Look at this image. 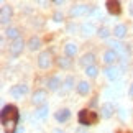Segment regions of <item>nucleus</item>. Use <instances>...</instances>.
<instances>
[{
    "instance_id": "1",
    "label": "nucleus",
    "mask_w": 133,
    "mask_h": 133,
    "mask_svg": "<svg viewBox=\"0 0 133 133\" xmlns=\"http://www.w3.org/2000/svg\"><path fill=\"white\" fill-rule=\"evenodd\" d=\"M18 118H20V114H18V109L13 105H5L3 110H2V123H3V128L7 133H17L15 128H17V123H18Z\"/></svg>"
},
{
    "instance_id": "2",
    "label": "nucleus",
    "mask_w": 133,
    "mask_h": 133,
    "mask_svg": "<svg viewBox=\"0 0 133 133\" xmlns=\"http://www.w3.org/2000/svg\"><path fill=\"white\" fill-rule=\"evenodd\" d=\"M97 120H99V115H97L95 112L87 110V109H84V110L79 112V122L82 125H95Z\"/></svg>"
},
{
    "instance_id": "3",
    "label": "nucleus",
    "mask_w": 133,
    "mask_h": 133,
    "mask_svg": "<svg viewBox=\"0 0 133 133\" xmlns=\"http://www.w3.org/2000/svg\"><path fill=\"white\" fill-rule=\"evenodd\" d=\"M51 59H53V54H51V51H43V53L38 56V66H39V68H43V69L49 68L51 63H53Z\"/></svg>"
},
{
    "instance_id": "4",
    "label": "nucleus",
    "mask_w": 133,
    "mask_h": 133,
    "mask_svg": "<svg viewBox=\"0 0 133 133\" xmlns=\"http://www.w3.org/2000/svg\"><path fill=\"white\" fill-rule=\"evenodd\" d=\"M26 92H28V85H25V84L13 85V87L10 89V94H12L15 99H22V95H25Z\"/></svg>"
},
{
    "instance_id": "5",
    "label": "nucleus",
    "mask_w": 133,
    "mask_h": 133,
    "mask_svg": "<svg viewBox=\"0 0 133 133\" xmlns=\"http://www.w3.org/2000/svg\"><path fill=\"white\" fill-rule=\"evenodd\" d=\"M23 46H25V43H23L22 38L15 39V41L12 43V46H10V53H12V56H18L23 51Z\"/></svg>"
},
{
    "instance_id": "6",
    "label": "nucleus",
    "mask_w": 133,
    "mask_h": 133,
    "mask_svg": "<svg viewBox=\"0 0 133 133\" xmlns=\"http://www.w3.org/2000/svg\"><path fill=\"white\" fill-rule=\"evenodd\" d=\"M10 18H12V8L7 7V5H3L2 10H0V22L3 25H7L10 22Z\"/></svg>"
},
{
    "instance_id": "7",
    "label": "nucleus",
    "mask_w": 133,
    "mask_h": 133,
    "mask_svg": "<svg viewBox=\"0 0 133 133\" xmlns=\"http://www.w3.org/2000/svg\"><path fill=\"white\" fill-rule=\"evenodd\" d=\"M44 100H46V92L44 90H36L31 97V102L35 105H44Z\"/></svg>"
},
{
    "instance_id": "8",
    "label": "nucleus",
    "mask_w": 133,
    "mask_h": 133,
    "mask_svg": "<svg viewBox=\"0 0 133 133\" xmlns=\"http://www.w3.org/2000/svg\"><path fill=\"white\" fill-rule=\"evenodd\" d=\"M105 76L110 81H117V79L120 77V69L117 68V66H109V68L105 69Z\"/></svg>"
},
{
    "instance_id": "9",
    "label": "nucleus",
    "mask_w": 133,
    "mask_h": 133,
    "mask_svg": "<svg viewBox=\"0 0 133 133\" xmlns=\"http://www.w3.org/2000/svg\"><path fill=\"white\" fill-rule=\"evenodd\" d=\"M85 12H89V7H87V5H76V7L71 8L69 15H71V17H79V15H84Z\"/></svg>"
},
{
    "instance_id": "10",
    "label": "nucleus",
    "mask_w": 133,
    "mask_h": 133,
    "mask_svg": "<svg viewBox=\"0 0 133 133\" xmlns=\"http://www.w3.org/2000/svg\"><path fill=\"white\" fill-rule=\"evenodd\" d=\"M100 115L104 117V118H110V117L114 115V105L112 104H104L100 107Z\"/></svg>"
},
{
    "instance_id": "11",
    "label": "nucleus",
    "mask_w": 133,
    "mask_h": 133,
    "mask_svg": "<svg viewBox=\"0 0 133 133\" xmlns=\"http://www.w3.org/2000/svg\"><path fill=\"white\" fill-rule=\"evenodd\" d=\"M107 10L112 13V15H120L122 8H120V2H107Z\"/></svg>"
},
{
    "instance_id": "12",
    "label": "nucleus",
    "mask_w": 133,
    "mask_h": 133,
    "mask_svg": "<svg viewBox=\"0 0 133 133\" xmlns=\"http://www.w3.org/2000/svg\"><path fill=\"white\" fill-rule=\"evenodd\" d=\"M94 61H95V56L92 54V53H87V54L82 56V59H81V64L85 66V68H90V66L94 64Z\"/></svg>"
},
{
    "instance_id": "13",
    "label": "nucleus",
    "mask_w": 133,
    "mask_h": 133,
    "mask_svg": "<svg viewBox=\"0 0 133 133\" xmlns=\"http://www.w3.org/2000/svg\"><path fill=\"white\" fill-rule=\"evenodd\" d=\"M117 59H118V54H117L115 51H112V49H110V51H107V53L104 54V61H105L107 64H114Z\"/></svg>"
},
{
    "instance_id": "14",
    "label": "nucleus",
    "mask_w": 133,
    "mask_h": 133,
    "mask_svg": "<svg viewBox=\"0 0 133 133\" xmlns=\"http://www.w3.org/2000/svg\"><path fill=\"white\" fill-rule=\"evenodd\" d=\"M81 31H82V35H85V36H90V35L95 33V26L92 23H84L82 26H81Z\"/></svg>"
},
{
    "instance_id": "15",
    "label": "nucleus",
    "mask_w": 133,
    "mask_h": 133,
    "mask_svg": "<svg viewBox=\"0 0 133 133\" xmlns=\"http://www.w3.org/2000/svg\"><path fill=\"white\" fill-rule=\"evenodd\" d=\"M71 64H72V61L69 59V56H61V58H58V66L63 69H68L71 68Z\"/></svg>"
},
{
    "instance_id": "16",
    "label": "nucleus",
    "mask_w": 133,
    "mask_h": 133,
    "mask_svg": "<svg viewBox=\"0 0 133 133\" xmlns=\"http://www.w3.org/2000/svg\"><path fill=\"white\" fill-rule=\"evenodd\" d=\"M48 112H49V107L44 104L35 112V117H36V118H46V117H48Z\"/></svg>"
},
{
    "instance_id": "17",
    "label": "nucleus",
    "mask_w": 133,
    "mask_h": 133,
    "mask_svg": "<svg viewBox=\"0 0 133 133\" xmlns=\"http://www.w3.org/2000/svg\"><path fill=\"white\" fill-rule=\"evenodd\" d=\"M69 117H71V112L68 109H63V110L56 112V120H58V122H66Z\"/></svg>"
},
{
    "instance_id": "18",
    "label": "nucleus",
    "mask_w": 133,
    "mask_h": 133,
    "mask_svg": "<svg viewBox=\"0 0 133 133\" xmlns=\"http://www.w3.org/2000/svg\"><path fill=\"white\" fill-rule=\"evenodd\" d=\"M64 49H66V54H68L69 58H72V56H76V53H77V44L76 43H68L64 46Z\"/></svg>"
},
{
    "instance_id": "19",
    "label": "nucleus",
    "mask_w": 133,
    "mask_h": 133,
    "mask_svg": "<svg viewBox=\"0 0 133 133\" xmlns=\"http://www.w3.org/2000/svg\"><path fill=\"white\" fill-rule=\"evenodd\" d=\"M89 90H90V84H89V82H85V81L79 82V85H77V92H79L81 95H87Z\"/></svg>"
},
{
    "instance_id": "20",
    "label": "nucleus",
    "mask_w": 133,
    "mask_h": 133,
    "mask_svg": "<svg viewBox=\"0 0 133 133\" xmlns=\"http://www.w3.org/2000/svg\"><path fill=\"white\" fill-rule=\"evenodd\" d=\"M72 84H74V79L71 77H66V81H64V84H63V89H61V94H66V92H69L71 89H72Z\"/></svg>"
},
{
    "instance_id": "21",
    "label": "nucleus",
    "mask_w": 133,
    "mask_h": 133,
    "mask_svg": "<svg viewBox=\"0 0 133 133\" xmlns=\"http://www.w3.org/2000/svg\"><path fill=\"white\" fill-rule=\"evenodd\" d=\"M114 35L117 38H123L127 35V26H125V25H117L115 30H114Z\"/></svg>"
},
{
    "instance_id": "22",
    "label": "nucleus",
    "mask_w": 133,
    "mask_h": 133,
    "mask_svg": "<svg viewBox=\"0 0 133 133\" xmlns=\"http://www.w3.org/2000/svg\"><path fill=\"white\" fill-rule=\"evenodd\" d=\"M61 85V79L59 77H51L49 81H48V87L51 89V90H56Z\"/></svg>"
},
{
    "instance_id": "23",
    "label": "nucleus",
    "mask_w": 133,
    "mask_h": 133,
    "mask_svg": "<svg viewBox=\"0 0 133 133\" xmlns=\"http://www.w3.org/2000/svg\"><path fill=\"white\" fill-rule=\"evenodd\" d=\"M5 36L10 38V39H13V41L20 38V36H18V30H17V28H8L7 31H5Z\"/></svg>"
},
{
    "instance_id": "24",
    "label": "nucleus",
    "mask_w": 133,
    "mask_h": 133,
    "mask_svg": "<svg viewBox=\"0 0 133 133\" xmlns=\"http://www.w3.org/2000/svg\"><path fill=\"white\" fill-rule=\"evenodd\" d=\"M39 46H41V41H39V38H35V36H33V38H31V39H30V41H28V48L31 49V51L38 49Z\"/></svg>"
},
{
    "instance_id": "25",
    "label": "nucleus",
    "mask_w": 133,
    "mask_h": 133,
    "mask_svg": "<svg viewBox=\"0 0 133 133\" xmlns=\"http://www.w3.org/2000/svg\"><path fill=\"white\" fill-rule=\"evenodd\" d=\"M97 72H99V69H97L95 66H90V68H87V69H85V74H87L89 77H95V76H97Z\"/></svg>"
},
{
    "instance_id": "26",
    "label": "nucleus",
    "mask_w": 133,
    "mask_h": 133,
    "mask_svg": "<svg viewBox=\"0 0 133 133\" xmlns=\"http://www.w3.org/2000/svg\"><path fill=\"white\" fill-rule=\"evenodd\" d=\"M97 35H99L100 38H109V35H110V31L107 28H99V31H97Z\"/></svg>"
},
{
    "instance_id": "27",
    "label": "nucleus",
    "mask_w": 133,
    "mask_h": 133,
    "mask_svg": "<svg viewBox=\"0 0 133 133\" xmlns=\"http://www.w3.org/2000/svg\"><path fill=\"white\" fill-rule=\"evenodd\" d=\"M53 20H54V22H63V13H61V12H56L54 15H53Z\"/></svg>"
},
{
    "instance_id": "28",
    "label": "nucleus",
    "mask_w": 133,
    "mask_h": 133,
    "mask_svg": "<svg viewBox=\"0 0 133 133\" xmlns=\"http://www.w3.org/2000/svg\"><path fill=\"white\" fill-rule=\"evenodd\" d=\"M76 30H77V26H76V25H72V23L68 25V31H69V33H74Z\"/></svg>"
},
{
    "instance_id": "29",
    "label": "nucleus",
    "mask_w": 133,
    "mask_h": 133,
    "mask_svg": "<svg viewBox=\"0 0 133 133\" xmlns=\"http://www.w3.org/2000/svg\"><path fill=\"white\" fill-rule=\"evenodd\" d=\"M76 133H87V130H85V128H77Z\"/></svg>"
},
{
    "instance_id": "30",
    "label": "nucleus",
    "mask_w": 133,
    "mask_h": 133,
    "mask_svg": "<svg viewBox=\"0 0 133 133\" xmlns=\"http://www.w3.org/2000/svg\"><path fill=\"white\" fill-rule=\"evenodd\" d=\"M120 117H122V118H125V110H123V109L120 110Z\"/></svg>"
},
{
    "instance_id": "31",
    "label": "nucleus",
    "mask_w": 133,
    "mask_h": 133,
    "mask_svg": "<svg viewBox=\"0 0 133 133\" xmlns=\"http://www.w3.org/2000/svg\"><path fill=\"white\" fill-rule=\"evenodd\" d=\"M17 133H25V130H23V128H18V130H17Z\"/></svg>"
},
{
    "instance_id": "32",
    "label": "nucleus",
    "mask_w": 133,
    "mask_h": 133,
    "mask_svg": "<svg viewBox=\"0 0 133 133\" xmlns=\"http://www.w3.org/2000/svg\"><path fill=\"white\" fill-rule=\"evenodd\" d=\"M130 13H131V15H133V3H131V5H130Z\"/></svg>"
},
{
    "instance_id": "33",
    "label": "nucleus",
    "mask_w": 133,
    "mask_h": 133,
    "mask_svg": "<svg viewBox=\"0 0 133 133\" xmlns=\"http://www.w3.org/2000/svg\"><path fill=\"white\" fill-rule=\"evenodd\" d=\"M130 95H133V85L130 87Z\"/></svg>"
},
{
    "instance_id": "34",
    "label": "nucleus",
    "mask_w": 133,
    "mask_h": 133,
    "mask_svg": "<svg viewBox=\"0 0 133 133\" xmlns=\"http://www.w3.org/2000/svg\"><path fill=\"white\" fill-rule=\"evenodd\" d=\"M54 133H64V131H61V130H54Z\"/></svg>"
}]
</instances>
